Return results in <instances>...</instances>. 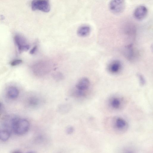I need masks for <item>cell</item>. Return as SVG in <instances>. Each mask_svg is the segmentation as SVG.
Here are the masks:
<instances>
[{"mask_svg":"<svg viewBox=\"0 0 153 153\" xmlns=\"http://www.w3.org/2000/svg\"><path fill=\"white\" fill-rule=\"evenodd\" d=\"M10 132L7 130H3L0 131V139L5 141L7 140L10 137Z\"/></svg>","mask_w":153,"mask_h":153,"instance_id":"15","label":"cell"},{"mask_svg":"<svg viewBox=\"0 0 153 153\" xmlns=\"http://www.w3.org/2000/svg\"><path fill=\"white\" fill-rule=\"evenodd\" d=\"M137 76L140 85L142 86L145 85L146 82V80L143 75L140 74L139 73L137 74Z\"/></svg>","mask_w":153,"mask_h":153,"instance_id":"16","label":"cell"},{"mask_svg":"<svg viewBox=\"0 0 153 153\" xmlns=\"http://www.w3.org/2000/svg\"><path fill=\"white\" fill-rule=\"evenodd\" d=\"M91 28L88 25H84L80 27L77 30V33L78 36L81 37H85L90 33Z\"/></svg>","mask_w":153,"mask_h":153,"instance_id":"10","label":"cell"},{"mask_svg":"<svg viewBox=\"0 0 153 153\" xmlns=\"http://www.w3.org/2000/svg\"><path fill=\"white\" fill-rule=\"evenodd\" d=\"M148 12L147 8L143 5H140L134 10L133 16L135 19L138 20H141L146 16Z\"/></svg>","mask_w":153,"mask_h":153,"instance_id":"6","label":"cell"},{"mask_svg":"<svg viewBox=\"0 0 153 153\" xmlns=\"http://www.w3.org/2000/svg\"><path fill=\"white\" fill-rule=\"evenodd\" d=\"M110 11L115 14L122 13L126 7L125 0H111L108 5Z\"/></svg>","mask_w":153,"mask_h":153,"instance_id":"5","label":"cell"},{"mask_svg":"<svg viewBox=\"0 0 153 153\" xmlns=\"http://www.w3.org/2000/svg\"><path fill=\"white\" fill-rule=\"evenodd\" d=\"M71 108L70 105L68 104H63L58 106L57 110L61 114H64L68 112L70 110Z\"/></svg>","mask_w":153,"mask_h":153,"instance_id":"14","label":"cell"},{"mask_svg":"<svg viewBox=\"0 0 153 153\" xmlns=\"http://www.w3.org/2000/svg\"><path fill=\"white\" fill-rule=\"evenodd\" d=\"M22 62V60L21 59H17L13 61L11 63V65L12 66H14L18 65Z\"/></svg>","mask_w":153,"mask_h":153,"instance_id":"19","label":"cell"},{"mask_svg":"<svg viewBox=\"0 0 153 153\" xmlns=\"http://www.w3.org/2000/svg\"><path fill=\"white\" fill-rule=\"evenodd\" d=\"M1 105H2L1 104V102H0V110H1Z\"/></svg>","mask_w":153,"mask_h":153,"instance_id":"21","label":"cell"},{"mask_svg":"<svg viewBox=\"0 0 153 153\" xmlns=\"http://www.w3.org/2000/svg\"><path fill=\"white\" fill-rule=\"evenodd\" d=\"M39 102V100L37 98L32 97L30 100V103L33 105H36Z\"/></svg>","mask_w":153,"mask_h":153,"instance_id":"17","label":"cell"},{"mask_svg":"<svg viewBox=\"0 0 153 153\" xmlns=\"http://www.w3.org/2000/svg\"><path fill=\"white\" fill-rule=\"evenodd\" d=\"M125 54L129 60H131L133 59L135 56V52L132 44H130L125 47Z\"/></svg>","mask_w":153,"mask_h":153,"instance_id":"11","label":"cell"},{"mask_svg":"<svg viewBox=\"0 0 153 153\" xmlns=\"http://www.w3.org/2000/svg\"><path fill=\"white\" fill-rule=\"evenodd\" d=\"M37 49V46H34L30 51V53L31 54H33L35 53Z\"/></svg>","mask_w":153,"mask_h":153,"instance_id":"20","label":"cell"},{"mask_svg":"<svg viewBox=\"0 0 153 153\" xmlns=\"http://www.w3.org/2000/svg\"><path fill=\"white\" fill-rule=\"evenodd\" d=\"M14 39L20 52L27 51L29 49V45L26 43V41L23 37L16 35L14 37Z\"/></svg>","mask_w":153,"mask_h":153,"instance_id":"7","label":"cell"},{"mask_svg":"<svg viewBox=\"0 0 153 153\" xmlns=\"http://www.w3.org/2000/svg\"><path fill=\"white\" fill-rule=\"evenodd\" d=\"M125 30L126 34L131 36H133L136 32L135 27L131 24H128L126 25Z\"/></svg>","mask_w":153,"mask_h":153,"instance_id":"13","label":"cell"},{"mask_svg":"<svg viewBox=\"0 0 153 153\" xmlns=\"http://www.w3.org/2000/svg\"><path fill=\"white\" fill-rule=\"evenodd\" d=\"M31 7L33 11L38 10L44 12H49L51 10L49 0H33Z\"/></svg>","mask_w":153,"mask_h":153,"instance_id":"4","label":"cell"},{"mask_svg":"<svg viewBox=\"0 0 153 153\" xmlns=\"http://www.w3.org/2000/svg\"><path fill=\"white\" fill-rule=\"evenodd\" d=\"M107 103L108 107L110 110L116 111L121 110L124 108L126 101L121 96L115 95L108 98Z\"/></svg>","mask_w":153,"mask_h":153,"instance_id":"3","label":"cell"},{"mask_svg":"<svg viewBox=\"0 0 153 153\" xmlns=\"http://www.w3.org/2000/svg\"><path fill=\"white\" fill-rule=\"evenodd\" d=\"M90 83L87 77H83L80 79L77 83L76 87V89L85 92L89 88Z\"/></svg>","mask_w":153,"mask_h":153,"instance_id":"9","label":"cell"},{"mask_svg":"<svg viewBox=\"0 0 153 153\" xmlns=\"http://www.w3.org/2000/svg\"><path fill=\"white\" fill-rule=\"evenodd\" d=\"M29 126V123L27 120L14 116L12 129L15 133L19 135L24 134L28 131Z\"/></svg>","mask_w":153,"mask_h":153,"instance_id":"2","label":"cell"},{"mask_svg":"<svg viewBox=\"0 0 153 153\" xmlns=\"http://www.w3.org/2000/svg\"><path fill=\"white\" fill-rule=\"evenodd\" d=\"M122 65L121 62L118 60H114L111 62L108 66V71L111 74H117L121 71Z\"/></svg>","mask_w":153,"mask_h":153,"instance_id":"8","label":"cell"},{"mask_svg":"<svg viewBox=\"0 0 153 153\" xmlns=\"http://www.w3.org/2000/svg\"><path fill=\"white\" fill-rule=\"evenodd\" d=\"M7 94L9 97L12 99H14L18 97L19 91L16 87L11 86L8 89Z\"/></svg>","mask_w":153,"mask_h":153,"instance_id":"12","label":"cell"},{"mask_svg":"<svg viewBox=\"0 0 153 153\" xmlns=\"http://www.w3.org/2000/svg\"><path fill=\"white\" fill-rule=\"evenodd\" d=\"M109 126L112 130L117 134H122L127 131L128 127L127 121L124 118L115 117L109 119Z\"/></svg>","mask_w":153,"mask_h":153,"instance_id":"1","label":"cell"},{"mask_svg":"<svg viewBox=\"0 0 153 153\" xmlns=\"http://www.w3.org/2000/svg\"><path fill=\"white\" fill-rule=\"evenodd\" d=\"M74 131V127L72 126L68 127L66 129V132L67 134H72Z\"/></svg>","mask_w":153,"mask_h":153,"instance_id":"18","label":"cell"}]
</instances>
